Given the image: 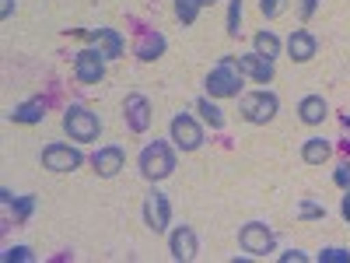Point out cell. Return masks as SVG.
<instances>
[{
    "label": "cell",
    "instance_id": "obj_22",
    "mask_svg": "<svg viewBox=\"0 0 350 263\" xmlns=\"http://www.w3.org/2000/svg\"><path fill=\"white\" fill-rule=\"evenodd\" d=\"M175 18L183 25H193L200 18V0H175Z\"/></svg>",
    "mask_w": 350,
    "mask_h": 263
},
{
    "label": "cell",
    "instance_id": "obj_31",
    "mask_svg": "<svg viewBox=\"0 0 350 263\" xmlns=\"http://www.w3.org/2000/svg\"><path fill=\"white\" fill-rule=\"evenodd\" d=\"M280 263H308V256L298 253V249H291V253H280Z\"/></svg>",
    "mask_w": 350,
    "mask_h": 263
},
{
    "label": "cell",
    "instance_id": "obj_32",
    "mask_svg": "<svg viewBox=\"0 0 350 263\" xmlns=\"http://www.w3.org/2000/svg\"><path fill=\"white\" fill-rule=\"evenodd\" d=\"M11 14H14V0H0V18L8 21Z\"/></svg>",
    "mask_w": 350,
    "mask_h": 263
},
{
    "label": "cell",
    "instance_id": "obj_1",
    "mask_svg": "<svg viewBox=\"0 0 350 263\" xmlns=\"http://www.w3.org/2000/svg\"><path fill=\"white\" fill-rule=\"evenodd\" d=\"M242 67L235 56H221L217 67L207 74V95L211 99H239L242 92Z\"/></svg>",
    "mask_w": 350,
    "mask_h": 263
},
{
    "label": "cell",
    "instance_id": "obj_15",
    "mask_svg": "<svg viewBox=\"0 0 350 263\" xmlns=\"http://www.w3.org/2000/svg\"><path fill=\"white\" fill-rule=\"evenodd\" d=\"M235 60H239V67H242L245 77H252V81H259V84H270V81H273V64L262 60L259 53H245V56H235Z\"/></svg>",
    "mask_w": 350,
    "mask_h": 263
},
{
    "label": "cell",
    "instance_id": "obj_21",
    "mask_svg": "<svg viewBox=\"0 0 350 263\" xmlns=\"http://www.w3.org/2000/svg\"><path fill=\"white\" fill-rule=\"evenodd\" d=\"M196 112H200L203 120L211 123V130H221V127H224V112H221V109L211 102V95H203V99L196 102Z\"/></svg>",
    "mask_w": 350,
    "mask_h": 263
},
{
    "label": "cell",
    "instance_id": "obj_24",
    "mask_svg": "<svg viewBox=\"0 0 350 263\" xmlns=\"http://www.w3.org/2000/svg\"><path fill=\"white\" fill-rule=\"evenodd\" d=\"M259 11H262L267 21H273V18H280L287 11V0H259Z\"/></svg>",
    "mask_w": 350,
    "mask_h": 263
},
{
    "label": "cell",
    "instance_id": "obj_2",
    "mask_svg": "<svg viewBox=\"0 0 350 263\" xmlns=\"http://www.w3.org/2000/svg\"><path fill=\"white\" fill-rule=\"evenodd\" d=\"M137 165H140V175H144V179H151V183L168 179V175L175 172V151H172V144H165V140H151L148 148L140 151Z\"/></svg>",
    "mask_w": 350,
    "mask_h": 263
},
{
    "label": "cell",
    "instance_id": "obj_25",
    "mask_svg": "<svg viewBox=\"0 0 350 263\" xmlns=\"http://www.w3.org/2000/svg\"><path fill=\"white\" fill-rule=\"evenodd\" d=\"M319 263H350V249H343V246H329V249L319 253Z\"/></svg>",
    "mask_w": 350,
    "mask_h": 263
},
{
    "label": "cell",
    "instance_id": "obj_6",
    "mask_svg": "<svg viewBox=\"0 0 350 263\" xmlns=\"http://www.w3.org/2000/svg\"><path fill=\"white\" fill-rule=\"evenodd\" d=\"M81 162H84V155L77 148H70V144H46L42 148V168H49L56 175L81 168Z\"/></svg>",
    "mask_w": 350,
    "mask_h": 263
},
{
    "label": "cell",
    "instance_id": "obj_11",
    "mask_svg": "<svg viewBox=\"0 0 350 263\" xmlns=\"http://www.w3.org/2000/svg\"><path fill=\"white\" fill-rule=\"evenodd\" d=\"M92 168L102 175V179H112V175H120L126 168V151L120 148V144H105V148H98L92 155Z\"/></svg>",
    "mask_w": 350,
    "mask_h": 263
},
{
    "label": "cell",
    "instance_id": "obj_3",
    "mask_svg": "<svg viewBox=\"0 0 350 263\" xmlns=\"http://www.w3.org/2000/svg\"><path fill=\"white\" fill-rule=\"evenodd\" d=\"M64 130H67V137L77 140V144H92V140H98V134H102V120H98V112H92L88 105H67V112H64Z\"/></svg>",
    "mask_w": 350,
    "mask_h": 263
},
{
    "label": "cell",
    "instance_id": "obj_14",
    "mask_svg": "<svg viewBox=\"0 0 350 263\" xmlns=\"http://www.w3.org/2000/svg\"><path fill=\"white\" fill-rule=\"evenodd\" d=\"M287 53H291V60H295V64H308L312 56L319 53V39L312 32H305V28H295L291 39H287Z\"/></svg>",
    "mask_w": 350,
    "mask_h": 263
},
{
    "label": "cell",
    "instance_id": "obj_23",
    "mask_svg": "<svg viewBox=\"0 0 350 263\" xmlns=\"http://www.w3.org/2000/svg\"><path fill=\"white\" fill-rule=\"evenodd\" d=\"M239 28H242V0H231L228 4V36L235 39Z\"/></svg>",
    "mask_w": 350,
    "mask_h": 263
},
{
    "label": "cell",
    "instance_id": "obj_27",
    "mask_svg": "<svg viewBox=\"0 0 350 263\" xmlns=\"http://www.w3.org/2000/svg\"><path fill=\"white\" fill-rule=\"evenodd\" d=\"M32 197H21V200H14V221H25L28 214H32Z\"/></svg>",
    "mask_w": 350,
    "mask_h": 263
},
{
    "label": "cell",
    "instance_id": "obj_34",
    "mask_svg": "<svg viewBox=\"0 0 350 263\" xmlns=\"http://www.w3.org/2000/svg\"><path fill=\"white\" fill-rule=\"evenodd\" d=\"M340 127H343V130L350 134V112H343V116H340Z\"/></svg>",
    "mask_w": 350,
    "mask_h": 263
},
{
    "label": "cell",
    "instance_id": "obj_28",
    "mask_svg": "<svg viewBox=\"0 0 350 263\" xmlns=\"http://www.w3.org/2000/svg\"><path fill=\"white\" fill-rule=\"evenodd\" d=\"M14 260H32V249H28V246H14V249H8V253H4V263H14Z\"/></svg>",
    "mask_w": 350,
    "mask_h": 263
},
{
    "label": "cell",
    "instance_id": "obj_30",
    "mask_svg": "<svg viewBox=\"0 0 350 263\" xmlns=\"http://www.w3.org/2000/svg\"><path fill=\"white\" fill-rule=\"evenodd\" d=\"M315 8H319V0H301V4H298V18H301V21H312Z\"/></svg>",
    "mask_w": 350,
    "mask_h": 263
},
{
    "label": "cell",
    "instance_id": "obj_19",
    "mask_svg": "<svg viewBox=\"0 0 350 263\" xmlns=\"http://www.w3.org/2000/svg\"><path fill=\"white\" fill-rule=\"evenodd\" d=\"M252 53H259L262 56V60H277V56H280V39L270 32V28H267V32H256V39H252Z\"/></svg>",
    "mask_w": 350,
    "mask_h": 263
},
{
    "label": "cell",
    "instance_id": "obj_18",
    "mask_svg": "<svg viewBox=\"0 0 350 263\" xmlns=\"http://www.w3.org/2000/svg\"><path fill=\"white\" fill-rule=\"evenodd\" d=\"M329 155H333V144L326 137H308L301 144V158L308 165H323V162H329Z\"/></svg>",
    "mask_w": 350,
    "mask_h": 263
},
{
    "label": "cell",
    "instance_id": "obj_29",
    "mask_svg": "<svg viewBox=\"0 0 350 263\" xmlns=\"http://www.w3.org/2000/svg\"><path fill=\"white\" fill-rule=\"evenodd\" d=\"M333 183H336L340 190H350V165H340V168L333 172Z\"/></svg>",
    "mask_w": 350,
    "mask_h": 263
},
{
    "label": "cell",
    "instance_id": "obj_4",
    "mask_svg": "<svg viewBox=\"0 0 350 263\" xmlns=\"http://www.w3.org/2000/svg\"><path fill=\"white\" fill-rule=\"evenodd\" d=\"M277 109H280V99L273 92H267V88H259V92H245L242 102H239L242 120L252 123V127H267L277 116Z\"/></svg>",
    "mask_w": 350,
    "mask_h": 263
},
{
    "label": "cell",
    "instance_id": "obj_20",
    "mask_svg": "<svg viewBox=\"0 0 350 263\" xmlns=\"http://www.w3.org/2000/svg\"><path fill=\"white\" fill-rule=\"evenodd\" d=\"M165 36L161 32H148V36H144L140 42H137V56H140V60H158V56L165 53Z\"/></svg>",
    "mask_w": 350,
    "mask_h": 263
},
{
    "label": "cell",
    "instance_id": "obj_10",
    "mask_svg": "<svg viewBox=\"0 0 350 263\" xmlns=\"http://www.w3.org/2000/svg\"><path fill=\"white\" fill-rule=\"evenodd\" d=\"M123 116H126V127L133 130V134H148L151 130V120H154V112H151V102L144 99V95H126V102H123Z\"/></svg>",
    "mask_w": 350,
    "mask_h": 263
},
{
    "label": "cell",
    "instance_id": "obj_12",
    "mask_svg": "<svg viewBox=\"0 0 350 263\" xmlns=\"http://www.w3.org/2000/svg\"><path fill=\"white\" fill-rule=\"evenodd\" d=\"M168 249H172V260H179V263H189L196 253H200V242H196V231L189 225H179L168 236Z\"/></svg>",
    "mask_w": 350,
    "mask_h": 263
},
{
    "label": "cell",
    "instance_id": "obj_33",
    "mask_svg": "<svg viewBox=\"0 0 350 263\" xmlns=\"http://www.w3.org/2000/svg\"><path fill=\"white\" fill-rule=\"evenodd\" d=\"M340 211H343V218H347V221H350V190H347V193H343V208H340Z\"/></svg>",
    "mask_w": 350,
    "mask_h": 263
},
{
    "label": "cell",
    "instance_id": "obj_9",
    "mask_svg": "<svg viewBox=\"0 0 350 263\" xmlns=\"http://www.w3.org/2000/svg\"><path fill=\"white\" fill-rule=\"evenodd\" d=\"M144 225H148L154 236H161V231H168V225H172V203H168V197L165 193H151L148 200H144Z\"/></svg>",
    "mask_w": 350,
    "mask_h": 263
},
{
    "label": "cell",
    "instance_id": "obj_5",
    "mask_svg": "<svg viewBox=\"0 0 350 263\" xmlns=\"http://www.w3.org/2000/svg\"><path fill=\"white\" fill-rule=\"evenodd\" d=\"M168 137L175 140V148H179V151H196L200 144H203V127L193 120V116L179 112V116L168 123Z\"/></svg>",
    "mask_w": 350,
    "mask_h": 263
},
{
    "label": "cell",
    "instance_id": "obj_26",
    "mask_svg": "<svg viewBox=\"0 0 350 263\" xmlns=\"http://www.w3.org/2000/svg\"><path fill=\"white\" fill-rule=\"evenodd\" d=\"M298 218H301V221H312V218H326V208H319L315 200H301Z\"/></svg>",
    "mask_w": 350,
    "mask_h": 263
},
{
    "label": "cell",
    "instance_id": "obj_16",
    "mask_svg": "<svg viewBox=\"0 0 350 263\" xmlns=\"http://www.w3.org/2000/svg\"><path fill=\"white\" fill-rule=\"evenodd\" d=\"M326 116H329V105H326L323 95H305V99L298 102V120H301L305 127H319Z\"/></svg>",
    "mask_w": 350,
    "mask_h": 263
},
{
    "label": "cell",
    "instance_id": "obj_17",
    "mask_svg": "<svg viewBox=\"0 0 350 263\" xmlns=\"http://www.w3.org/2000/svg\"><path fill=\"white\" fill-rule=\"evenodd\" d=\"M42 120H46V102L42 99H28V102L14 105V112H11V123H21V127H36Z\"/></svg>",
    "mask_w": 350,
    "mask_h": 263
},
{
    "label": "cell",
    "instance_id": "obj_13",
    "mask_svg": "<svg viewBox=\"0 0 350 263\" xmlns=\"http://www.w3.org/2000/svg\"><path fill=\"white\" fill-rule=\"evenodd\" d=\"M74 36H81V39H92V42H102L105 49V56L109 60H116V56H123V36L116 32V28H77Z\"/></svg>",
    "mask_w": 350,
    "mask_h": 263
},
{
    "label": "cell",
    "instance_id": "obj_8",
    "mask_svg": "<svg viewBox=\"0 0 350 263\" xmlns=\"http://www.w3.org/2000/svg\"><path fill=\"white\" fill-rule=\"evenodd\" d=\"M239 246L249 256H267V253H273V231L262 225V221H249L239 231Z\"/></svg>",
    "mask_w": 350,
    "mask_h": 263
},
{
    "label": "cell",
    "instance_id": "obj_7",
    "mask_svg": "<svg viewBox=\"0 0 350 263\" xmlns=\"http://www.w3.org/2000/svg\"><path fill=\"white\" fill-rule=\"evenodd\" d=\"M105 60H109V56L102 49H81L74 56V77L81 84H98L105 77Z\"/></svg>",
    "mask_w": 350,
    "mask_h": 263
},
{
    "label": "cell",
    "instance_id": "obj_35",
    "mask_svg": "<svg viewBox=\"0 0 350 263\" xmlns=\"http://www.w3.org/2000/svg\"><path fill=\"white\" fill-rule=\"evenodd\" d=\"M217 4V0H200V8H214Z\"/></svg>",
    "mask_w": 350,
    "mask_h": 263
}]
</instances>
